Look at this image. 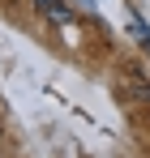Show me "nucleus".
Masks as SVG:
<instances>
[{
    "mask_svg": "<svg viewBox=\"0 0 150 158\" xmlns=\"http://www.w3.org/2000/svg\"><path fill=\"white\" fill-rule=\"evenodd\" d=\"M34 4H39L43 13H47L56 26H69V22H73V17H69V4H64V0H34Z\"/></svg>",
    "mask_w": 150,
    "mask_h": 158,
    "instance_id": "f257e3e1",
    "label": "nucleus"
},
{
    "mask_svg": "<svg viewBox=\"0 0 150 158\" xmlns=\"http://www.w3.org/2000/svg\"><path fill=\"white\" fill-rule=\"evenodd\" d=\"M129 34H133V39H137V43L150 52V26L142 22V17H133V22H129Z\"/></svg>",
    "mask_w": 150,
    "mask_h": 158,
    "instance_id": "f03ea898",
    "label": "nucleus"
},
{
    "mask_svg": "<svg viewBox=\"0 0 150 158\" xmlns=\"http://www.w3.org/2000/svg\"><path fill=\"white\" fill-rule=\"evenodd\" d=\"M142 98H150V85H142Z\"/></svg>",
    "mask_w": 150,
    "mask_h": 158,
    "instance_id": "7ed1b4c3",
    "label": "nucleus"
}]
</instances>
